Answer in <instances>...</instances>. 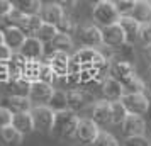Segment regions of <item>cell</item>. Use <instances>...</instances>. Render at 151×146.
Listing matches in <instances>:
<instances>
[{
    "mask_svg": "<svg viewBox=\"0 0 151 146\" xmlns=\"http://www.w3.org/2000/svg\"><path fill=\"white\" fill-rule=\"evenodd\" d=\"M78 122H80V117L76 116V112L70 111V109L55 112V124H53V131L51 132L61 139L76 136Z\"/></svg>",
    "mask_w": 151,
    "mask_h": 146,
    "instance_id": "obj_1",
    "label": "cell"
},
{
    "mask_svg": "<svg viewBox=\"0 0 151 146\" xmlns=\"http://www.w3.org/2000/svg\"><path fill=\"white\" fill-rule=\"evenodd\" d=\"M92 17L93 21L102 26V27H107V26H112V24H117L121 21L122 15L119 14V10L116 7V2H110V0H105L102 4H99L93 7L92 10Z\"/></svg>",
    "mask_w": 151,
    "mask_h": 146,
    "instance_id": "obj_2",
    "label": "cell"
},
{
    "mask_svg": "<svg viewBox=\"0 0 151 146\" xmlns=\"http://www.w3.org/2000/svg\"><path fill=\"white\" fill-rule=\"evenodd\" d=\"M32 121H34V129L39 132H51L55 124V111L48 105H34L32 107Z\"/></svg>",
    "mask_w": 151,
    "mask_h": 146,
    "instance_id": "obj_3",
    "label": "cell"
},
{
    "mask_svg": "<svg viewBox=\"0 0 151 146\" xmlns=\"http://www.w3.org/2000/svg\"><path fill=\"white\" fill-rule=\"evenodd\" d=\"M99 132H100V129H99L97 122L92 117L80 119L78 127H76V138L80 139L82 143H85V145H93V141L97 139Z\"/></svg>",
    "mask_w": 151,
    "mask_h": 146,
    "instance_id": "obj_4",
    "label": "cell"
},
{
    "mask_svg": "<svg viewBox=\"0 0 151 146\" xmlns=\"http://www.w3.org/2000/svg\"><path fill=\"white\" fill-rule=\"evenodd\" d=\"M53 68V71L56 73V77H68L70 73V65H71V58L68 53L65 51H53L48 56V61H46Z\"/></svg>",
    "mask_w": 151,
    "mask_h": 146,
    "instance_id": "obj_5",
    "label": "cell"
},
{
    "mask_svg": "<svg viewBox=\"0 0 151 146\" xmlns=\"http://www.w3.org/2000/svg\"><path fill=\"white\" fill-rule=\"evenodd\" d=\"M102 39H104V46H109V48H121L126 44V34H124L122 26L117 22V24H112V26H107V27L102 29Z\"/></svg>",
    "mask_w": 151,
    "mask_h": 146,
    "instance_id": "obj_6",
    "label": "cell"
},
{
    "mask_svg": "<svg viewBox=\"0 0 151 146\" xmlns=\"http://www.w3.org/2000/svg\"><path fill=\"white\" fill-rule=\"evenodd\" d=\"M55 93V88L51 83L46 82H36L31 85V90H29V99L32 100V104L36 105H48L51 97Z\"/></svg>",
    "mask_w": 151,
    "mask_h": 146,
    "instance_id": "obj_7",
    "label": "cell"
},
{
    "mask_svg": "<svg viewBox=\"0 0 151 146\" xmlns=\"http://www.w3.org/2000/svg\"><path fill=\"white\" fill-rule=\"evenodd\" d=\"M78 37L80 41L87 46V48H97V46H104L102 39V29L95 26V24H85L78 31Z\"/></svg>",
    "mask_w": 151,
    "mask_h": 146,
    "instance_id": "obj_8",
    "label": "cell"
},
{
    "mask_svg": "<svg viewBox=\"0 0 151 146\" xmlns=\"http://www.w3.org/2000/svg\"><path fill=\"white\" fill-rule=\"evenodd\" d=\"M121 102L124 104V107L127 109L129 114H136V116H143L148 112L150 109V102L144 93H129V95H124L121 99Z\"/></svg>",
    "mask_w": 151,
    "mask_h": 146,
    "instance_id": "obj_9",
    "label": "cell"
},
{
    "mask_svg": "<svg viewBox=\"0 0 151 146\" xmlns=\"http://www.w3.org/2000/svg\"><path fill=\"white\" fill-rule=\"evenodd\" d=\"M90 117L95 121L99 127L112 124V104L109 100H99L92 107V116Z\"/></svg>",
    "mask_w": 151,
    "mask_h": 146,
    "instance_id": "obj_10",
    "label": "cell"
},
{
    "mask_svg": "<svg viewBox=\"0 0 151 146\" xmlns=\"http://www.w3.org/2000/svg\"><path fill=\"white\" fill-rule=\"evenodd\" d=\"M19 53L22 56H26L27 60H39L44 53V42L36 36H29L24 41L22 48L19 49Z\"/></svg>",
    "mask_w": 151,
    "mask_h": 146,
    "instance_id": "obj_11",
    "label": "cell"
},
{
    "mask_svg": "<svg viewBox=\"0 0 151 146\" xmlns=\"http://www.w3.org/2000/svg\"><path fill=\"white\" fill-rule=\"evenodd\" d=\"M122 132L124 136H127V138H132V136H143L144 131H146V124H144V121L141 116H136V114H129L126 121H124L122 124Z\"/></svg>",
    "mask_w": 151,
    "mask_h": 146,
    "instance_id": "obj_12",
    "label": "cell"
},
{
    "mask_svg": "<svg viewBox=\"0 0 151 146\" xmlns=\"http://www.w3.org/2000/svg\"><path fill=\"white\" fill-rule=\"evenodd\" d=\"M132 77H136L134 66L129 61H116L110 66V78H114L121 83H126L127 80H131Z\"/></svg>",
    "mask_w": 151,
    "mask_h": 146,
    "instance_id": "obj_13",
    "label": "cell"
},
{
    "mask_svg": "<svg viewBox=\"0 0 151 146\" xmlns=\"http://www.w3.org/2000/svg\"><path fill=\"white\" fill-rule=\"evenodd\" d=\"M41 19L42 22H46V24H53V26H58L61 19L65 17V9L60 5V4H55V2H51V4H46L44 7L41 9Z\"/></svg>",
    "mask_w": 151,
    "mask_h": 146,
    "instance_id": "obj_14",
    "label": "cell"
},
{
    "mask_svg": "<svg viewBox=\"0 0 151 146\" xmlns=\"http://www.w3.org/2000/svg\"><path fill=\"white\" fill-rule=\"evenodd\" d=\"M102 93H104V97H105V100H109V102H117V100H121V99L124 97L122 83L109 77L102 83Z\"/></svg>",
    "mask_w": 151,
    "mask_h": 146,
    "instance_id": "obj_15",
    "label": "cell"
},
{
    "mask_svg": "<svg viewBox=\"0 0 151 146\" xmlns=\"http://www.w3.org/2000/svg\"><path fill=\"white\" fill-rule=\"evenodd\" d=\"M119 24H121L122 29H124L126 42H127V44H134V41H137V37H139V27H141V24L137 21H134L131 15H122L121 21H119Z\"/></svg>",
    "mask_w": 151,
    "mask_h": 146,
    "instance_id": "obj_16",
    "label": "cell"
},
{
    "mask_svg": "<svg viewBox=\"0 0 151 146\" xmlns=\"http://www.w3.org/2000/svg\"><path fill=\"white\" fill-rule=\"evenodd\" d=\"M7 109L12 114L31 112L32 111V100L29 99V95H10L7 99Z\"/></svg>",
    "mask_w": 151,
    "mask_h": 146,
    "instance_id": "obj_17",
    "label": "cell"
},
{
    "mask_svg": "<svg viewBox=\"0 0 151 146\" xmlns=\"http://www.w3.org/2000/svg\"><path fill=\"white\" fill-rule=\"evenodd\" d=\"M26 39H27V36L24 34L19 27H7L4 31V42H5L12 51H14V49H21Z\"/></svg>",
    "mask_w": 151,
    "mask_h": 146,
    "instance_id": "obj_18",
    "label": "cell"
},
{
    "mask_svg": "<svg viewBox=\"0 0 151 146\" xmlns=\"http://www.w3.org/2000/svg\"><path fill=\"white\" fill-rule=\"evenodd\" d=\"M27 63V58L22 56L21 53H14L12 58L7 61L9 65V71H10V82H17L22 78V71H24V66Z\"/></svg>",
    "mask_w": 151,
    "mask_h": 146,
    "instance_id": "obj_19",
    "label": "cell"
},
{
    "mask_svg": "<svg viewBox=\"0 0 151 146\" xmlns=\"http://www.w3.org/2000/svg\"><path fill=\"white\" fill-rule=\"evenodd\" d=\"M12 126L22 134H29L34 131V121H32V114L31 112H19L14 114L12 117Z\"/></svg>",
    "mask_w": 151,
    "mask_h": 146,
    "instance_id": "obj_20",
    "label": "cell"
},
{
    "mask_svg": "<svg viewBox=\"0 0 151 146\" xmlns=\"http://www.w3.org/2000/svg\"><path fill=\"white\" fill-rule=\"evenodd\" d=\"M41 68L42 63H39V60H27L26 66H24V71H22V78L24 82L27 83H36L41 80Z\"/></svg>",
    "mask_w": 151,
    "mask_h": 146,
    "instance_id": "obj_21",
    "label": "cell"
},
{
    "mask_svg": "<svg viewBox=\"0 0 151 146\" xmlns=\"http://www.w3.org/2000/svg\"><path fill=\"white\" fill-rule=\"evenodd\" d=\"M42 24V19H41V15L37 14V15H24L22 17V21H21V24L17 26V27L21 29L24 34L27 36H36L37 34V31H39V27H41Z\"/></svg>",
    "mask_w": 151,
    "mask_h": 146,
    "instance_id": "obj_22",
    "label": "cell"
},
{
    "mask_svg": "<svg viewBox=\"0 0 151 146\" xmlns=\"http://www.w3.org/2000/svg\"><path fill=\"white\" fill-rule=\"evenodd\" d=\"M131 17L139 24H151V2H136Z\"/></svg>",
    "mask_w": 151,
    "mask_h": 146,
    "instance_id": "obj_23",
    "label": "cell"
},
{
    "mask_svg": "<svg viewBox=\"0 0 151 146\" xmlns=\"http://www.w3.org/2000/svg\"><path fill=\"white\" fill-rule=\"evenodd\" d=\"M14 7L22 12L24 15H37L41 14V0H17L14 4Z\"/></svg>",
    "mask_w": 151,
    "mask_h": 146,
    "instance_id": "obj_24",
    "label": "cell"
},
{
    "mask_svg": "<svg viewBox=\"0 0 151 146\" xmlns=\"http://www.w3.org/2000/svg\"><path fill=\"white\" fill-rule=\"evenodd\" d=\"M22 136H24V134H22L21 131H17L12 124L0 131V138H2V141L7 146H19L22 143Z\"/></svg>",
    "mask_w": 151,
    "mask_h": 146,
    "instance_id": "obj_25",
    "label": "cell"
},
{
    "mask_svg": "<svg viewBox=\"0 0 151 146\" xmlns=\"http://www.w3.org/2000/svg\"><path fill=\"white\" fill-rule=\"evenodd\" d=\"M48 107H51L55 112H60V111H66L68 109V93L65 90H55L53 97L49 100Z\"/></svg>",
    "mask_w": 151,
    "mask_h": 146,
    "instance_id": "obj_26",
    "label": "cell"
},
{
    "mask_svg": "<svg viewBox=\"0 0 151 146\" xmlns=\"http://www.w3.org/2000/svg\"><path fill=\"white\" fill-rule=\"evenodd\" d=\"M87 104V97H85V93L80 90H70L68 92V109L70 111H82L83 107Z\"/></svg>",
    "mask_w": 151,
    "mask_h": 146,
    "instance_id": "obj_27",
    "label": "cell"
},
{
    "mask_svg": "<svg viewBox=\"0 0 151 146\" xmlns=\"http://www.w3.org/2000/svg\"><path fill=\"white\" fill-rule=\"evenodd\" d=\"M49 44H51L53 51H65V53L71 51V48H73V41H71V37H70L68 34H61V32L56 36Z\"/></svg>",
    "mask_w": 151,
    "mask_h": 146,
    "instance_id": "obj_28",
    "label": "cell"
},
{
    "mask_svg": "<svg viewBox=\"0 0 151 146\" xmlns=\"http://www.w3.org/2000/svg\"><path fill=\"white\" fill-rule=\"evenodd\" d=\"M112 104V124H122L124 121H126V117L129 116V112H127V109L124 107V104L121 102V100H117V102H110Z\"/></svg>",
    "mask_w": 151,
    "mask_h": 146,
    "instance_id": "obj_29",
    "label": "cell"
},
{
    "mask_svg": "<svg viewBox=\"0 0 151 146\" xmlns=\"http://www.w3.org/2000/svg\"><path fill=\"white\" fill-rule=\"evenodd\" d=\"M58 34H60V32H58L56 26H53V24H46V22H44L41 27H39V31H37L36 37H39L42 42H51Z\"/></svg>",
    "mask_w": 151,
    "mask_h": 146,
    "instance_id": "obj_30",
    "label": "cell"
},
{
    "mask_svg": "<svg viewBox=\"0 0 151 146\" xmlns=\"http://www.w3.org/2000/svg\"><path fill=\"white\" fill-rule=\"evenodd\" d=\"M144 83L141 78L137 77H132L131 80H127L126 83H122V90H124V95H129V93H144Z\"/></svg>",
    "mask_w": 151,
    "mask_h": 146,
    "instance_id": "obj_31",
    "label": "cell"
},
{
    "mask_svg": "<svg viewBox=\"0 0 151 146\" xmlns=\"http://www.w3.org/2000/svg\"><path fill=\"white\" fill-rule=\"evenodd\" d=\"M92 146H119V143H117V139L110 134V132L107 131H100L99 132V136H97V139L93 141V145Z\"/></svg>",
    "mask_w": 151,
    "mask_h": 146,
    "instance_id": "obj_32",
    "label": "cell"
},
{
    "mask_svg": "<svg viewBox=\"0 0 151 146\" xmlns=\"http://www.w3.org/2000/svg\"><path fill=\"white\" fill-rule=\"evenodd\" d=\"M56 29H58V32H61V34H71V32H75L76 29V24L73 22V19L71 17H68V15H65L61 19V22L56 26Z\"/></svg>",
    "mask_w": 151,
    "mask_h": 146,
    "instance_id": "obj_33",
    "label": "cell"
},
{
    "mask_svg": "<svg viewBox=\"0 0 151 146\" xmlns=\"http://www.w3.org/2000/svg\"><path fill=\"white\" fill-rule=\"evenodd\" d=\"M134 5H136V0H117L116 2V7L121 15H131Z\"/></svg>",
    "mask_w": 151,
    "mask_h": 146,
    "instance_id": "obj_34",
    "label": "cell"
},
{
    "mask_svg": "<svg viewBox=\"0 0 151 146\" xmlns=\"http://www.w3.org/2000/svg\"><path fill=\"white\" fill-rule=\"evenodd\" d=\"M137 41L144 46H151V24H141Z\"/></svg>",
    "mask_w": 151,
    "mask_h": 146,
    "instance_id": "obj_35",
    "label": "cell"
},
{
    "mask_svg": "<svg viewBox=\"0 0 151 146\" xmlns=\"http://www.w3.org/2000/svg\"><path fill=\"white\" fill-rule=\"evenodd\" d=\"M12 117H14V114L7 107H0V131L12 124Z\"/></svg>",
    "mask_w": 151,
    "mask_h": 146,
    "instance_id": "obj_36",
    "label": "cell"
},
{
    "mask_svg": "<svg viewBox=\"0 0 151 146\" xmlns=\"http://www.w3.org/2000/svg\"><path fill=\"white\" fill-rule=\"evenodd\" d=\"M56 78V73L53 71V68L49 66L48 63H42L41 68V80L39 82H46V83H53V80Z\"/></svg>",
    "mask_w": 151,
    "mask_h": 146,
    "instance_id": "obj_37",
    "label": "cell"
},
{
    "mask_svg": "<svg viewBox=\"0 0 151 146\" xmlns=\"http://www.w3.org/2000/svg\"><path fill=\"white\" fill-rule=\"evenodd\" d=\"M122 146H151V143L144 136H132L126 139Z\"/></svg>",
    "mask_w": 151,
    "mask_h": 146,
    "instance_id": "obj_38",
    "label": "cell"
},
{
    "mask_svg": "<svg viewBox=\"0 0 151 146\" xmlns=\"http://www.w3.org/2000/svg\"><path fill=\"white\" fill-rule=\"evenodd\" d=\"M10 82V71H9L7 61H0V83Z\"/></svg>",
    "mask_w": 151,
    "mask_h": 146,
    "instance_id": "obj_39",
    "label": "cell"
},
{
    "mask_svg": "<svg viewBox=\"0 0 151 146\" xmlns=\"http://www.w3.org/2000/svg\"><path fill=\"white\" fill-rule=\"evenodd\" d=\"M14 9V4H10L9 0H0V17H7Z\"/></svg>",
    "mask_w": 151,
    "mask_h": 146,
    "instance_id": "obj_40",
    "label": "cell"
},
{
    "mask_svg": "<svg viewBox=\"0 0 151 146\" xmlns=\"http://www.w3.org/2000/svg\"><path fill=\"white\" fill-rule=\"evenodd\" d=\"M12 55H14L12 49L9 48L5 42H2V44H0V61H9V60L12 58Z\"/></svg>",
    "mask_w": 151,
    "mask_h": 146,
    "instance_id": "obj_41",
    "label": "cell"
},
{
    "mask_svg": "<svg viewBox=\"0 0 151 146\" xmlns=\"http://www.w3.org/2000/svg\"><path fill=\"white\" fill-rule=\"evenodd\" d=\"M58 4L63 9H73L76 5V0H58Z\"/></svg>",
    "mask_w": 151,
    "mask_h": 146,
    "instance_id": "obj_42",
    "label": "cell"
},
{
    "mask_svg": "<svg viewBox=\"0 0 151 146\" xmlns=\"http://www.w3.org/2000/svg\"><path fill=\"white\" fill-rule=\"evenodd\" d=\"M144 56H146V60L151 63V46H146V48H144Z\"/></svg>",
    "mask_w": 151,
    "mask_h": 146,
    "instance_id": "obj_43",
    "label": "cell"
},
{
    "mask_svg": "<svg viewBox=\"0 0 151 146\" xmlns=\"http://www.w3.org/2000/svg\"><path fill=\"white\" fill-rule=\"evenodd\" d=\"M90 4H92V5H93V7H95V5H99V4H102V2H105V0H88Z\"/></svg>",
    "mask_w": 151,
    "mask_h": 146,
    "instance_id": "obj_44",
    "label": "cell"
},
{
    "mask_svg": "<svg viewBox=\"0 0 151 146\" xmlns=\"http://www.w3.org/2000/svg\"><path fill=\"white\" fill-rule=\"evenodd\" d=\"M4 42V31H0V44Z\"/></svg>",
    "mask_w": 151,
    "mask_h": 146,
    "instance_id": "obj_45",
    "label": "cell"
},
{
    "mask_svg": "<svg viewBox=\"0 0 151 146\" xmlns=\"http://www.w3.org/2000/svg\"><path fill=\"white\" fill-rule=\"evenodd\" d=\"M136 2H151V0H136Z\"/></svg>",
    "mask_w": 151,
    "mask_h": 146,
    "instance_id": "obj_46",
    "label": "cell"
},
{
    "mask_svg": "<svg viewBox=\"0 0 151 146\" xmlns=\"http://www.w3.org/2000/svg\"><path fill=\"white\" fill-rule=\"evenodd\" d=\"M9 2H10V4H15V2H17V0H9Z\"/></svg>",
    "mask_w": 151,
    "mask_h": 146,
    "instance_id": "obj_47",
    "label": "cell"
},
{
    "mask_svg": "<svg viewBox=\"0 0 151 146\" xmlns=\"http://www.w3.org/2000/svg\"><path fill=\"white\" fill-rule=\"evenodd\" d=\"M150 83H151V70H150Z\"/></svg>",
    "mask_w": 151,
    "mask_h": 146,
    "instance_id": "obj_48",
    "label": "cell"
}]
</instances>
